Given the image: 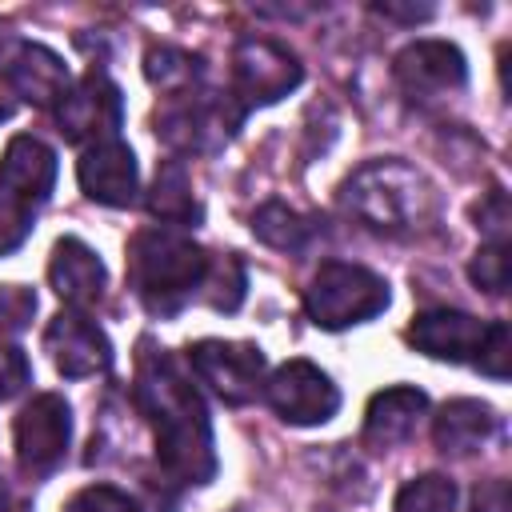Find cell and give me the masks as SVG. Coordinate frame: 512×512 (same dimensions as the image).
Instances as JSON below:
<instances>
[{
  "label": "cell",
  "instance_id": "obj_1",
  "mask_svg": "<svg viewBox=\"0 0 512 512\" xmlns=\"http://www.w3.org/2000/svg\"><path fill=\"white\" fill-rule=\"evenodd\" d=\"M136 408L152 424L156 460L176 484H208L216 476V440L204 396L168 352H144L132 384Z\"/></svg>",
  "mask_w": 512,
  "mask_h": 512
},
{
  "label": "cell",
  "instance_id": "obj_2",
  "mask_svg": "<svg viewBox=\"0 0 512 512\" xmlns=\"http://www.w3.org/2000/svg\"><path fill=\"white\" fill-rule=\"evenodd\" d=\"M208 252L176 228H140L128 240V280L152 316H176L208 276Z\"/></svg>",
  "mask_w": 512,
  "mask_h": 512
},
{
  "label": "cell",
  "instance_id": "obj_3",
  "mask_svg": "<svg viewBox=\"0 0 512 512\" xmlns=\"http://www.w3.org/2000/svg\"><path fill=\"white\" fill-rule=\"evenodd\" d=\"M340 204L348 216H356L360 224L376 228V232H412L420 228L432 208V184L404 160L388 156V160H368L360 164L344 184H340Z\"/></svg>",
  "mask_w": 512,
  "mask_h": 512
},
{
  "label": "cell",
  "instance_id": "obj_4",
  "mask_svg": "<svg viewBox=\"0 0 512 512\" xmlns=\"http://www.w3.org/2000/svg\"><path fill=\"white\" fill-rule=\"evenodd\" d=\"M404 340L432 360L472 364L492 380H508L512 336L504 320H476L456 308H428L408 324Z\"/></svg>",
  "mask_w": 512,
  "mask_h": 512
},
{
  "label": "cell",
  "instance_id": "obj_5",
  "mask_svg": "<svg viewBox=\"0 0 512 512\" xmlns=\"http://www.w3.org/2000/svg\"><path fill=\"white\" fill-rule=\"evenodd\" d=\"M388 304H392L388 280L380 272H372L364 264H348V260H324L304 288V312L324 332L364 324V320L380 316Z\"/></svg>",
  "mask_w": 512,
  "mask_h": 512
},
{
  "label": "cell",
  "instance_id": "obj_6",
  "mask_svg": "<svg viewBox=\"0 0 512 512\" xmlns=\"http://www.w3.org/2000/svg\"><path fill=\"white\" fill-rule=\"evenodd\" d=\"M240 120H244V112L232 96L192 88V92L164 96V104L152 116V128H156V140H164L172 152L184 156V152L224 148L236 136Z\"/></svg>",
  "mask_w": 512,
  "mask_h": 512
},
{
  "label": "cell",
  "instance_id": "obj_7",
  "mask_svg": "<svg viewBox=\"0 0 512 512\" xmlns=\"http://www.w3.org/2000/svg\"><path fill=\"white\" fill-rule=\"evenodd\" d=\"M300 80H304V68L280 40L244 36L232 48V92L228 96L240 104V112L284 100Z\"/></svg>",
  "mask_w": 512,
  "mask_h": 512
},
{
  "label": "cell",
  "instance_id": "obj_8",
  "mask_svg": "<svg viewBox=\"0 0 512 512\" xmlns=\"http://www.w3.org/2000/svg\"><path fill=\"white\" fill-rule=\"evenodd\" d=\"M72 440V408L60 392H40L32 396L12 424V448L16 464L28 476H48L64 464Z\"/></svg>",
  "mask_w": 512,
  "mask_h": 512
},
{
  "label": "cell",
  "instance_id": "obj_9",
  "mask_svg": "<svg viewBox=\"0 0 512 512\" xmlns=\"http://www.w3.org/2000/svg\"><path fill=\"white\" fill-rule=\"evenodd\" d=\"M56 124H60L64 140H72V144H88L92 148V144L116 140V132L124 124V96L100 68H88L60 96Z\"/></svg>",
  "mask_w": 512,
  "mask_h": 512
},
{
  "label": "cell",
  "instance_id": "obj_10",
  "mask_svg": "<svg viewBox=\"0 0 512 512\" xmlns=\"http://www.w3.org/2000/svg\"><path fill=\"white\" fill-rule=\"evenodd\" d=\"M264 400L272 404V412L284 424L296 428H312V424H328L340 408V388L332 384V376L324 368H316L312 360H288L280 364L268 380H264Z\"/></svg>",
  "mask_w": 512,
  "mask_h": 512
},
{
  "label": "cell",
  "instance_id": "obj_11",
  "mask_svg": "<svg viewBox=\"0 0 512 512\" xmlns=\"http://www.w3.org/2000/svg\"><path fill=\"white\" fill-rule=\"evenodd\" d=\"M188 364L224 404H248L264 392V352L244 340H196Z\"/></svg>",
  "mask_w": 512,
  "mask_h": 512
},
{
  "label": "cell",
  "instance_id": "obj_12",
  "mask_svg": "<svg viewBox=\"0 0 512 512\" xmlns=\"http://www.w3.org/2000/svg\"><path fill=\"white\" fill-rule=\"evenodd\" d=\"M392 76L408 100L432 104L468 84V60L452 40H412L396 52Z\"/></svg>",
  "mask_w": 512,
  "mask_h": 512
},
{
  "label": "cell",
  "instance_id": "obj_13",
  "mask_svg": "<svg viewBox=\"0 0 512 512\" xmlns=\"http://www.w3.org/2000/svg\"><path fill=\"white\" fill-rule=\"evenodd\" d=\"M0 80L36 108H56L72 84L68 64L48 44L12 32L0 36Z\"/></svg>",
  "mask_w": 512,
  "mask_h": 512
},
{
  "label": "cell",
  "instance_id": "obj_14",
  "mask_svg": "<svg viewBox=\"0 0 512 512\" xmlns=\"http://www.w3.org/2000/svg\"><path fill=\"white\" fill-rule=\"evenodd\" d=\"M44 352L52 356L56 372L68 376V380H84V376L108 372V364H112V344H108L104 328L80 308H64V312H56L48 320Z\"/></svg>",
  "mask_w": 512,
  "mask_h": 512
},
{
  "label": "cell",
  "instance_id": "obj_15",
  "mask_svg": "<svg viewBox=\"0 0 512 512\" xmlns=\"http://www.w3.org/2000/svg\"><path fill=\"white\" fill-rule=\"evenodd\" d=\"M76 180H80L84 196L104 204V208H128L136 200V192H140L136 156L120 136L84 148V156L76 164Z\"/></svg>",
  "mask_w": 512,
  "mask_h": 512
},
{
  "label": "cell",
  "instance_id": "obj_16",
  "mask_svg": "<svg viewBox=\"0 0 512 512\" xmlns=\"http://www.w3.org/2000/svg\"><path fill=\"white\" fill-rule=\"evenodd\" d=\"M52 188H56V152L40 136L28 132L12 136L0 156V196L36 208L52 196Z\"/></svg>",
  "mask_w": 512,
  "mask_h": 512
},
{
  "label": "cell",
  "instance_id": "obj_17",
  "mask_svg": "<svg viewBox=\"0 0 512 512\" xmlns=\"http://www.w3.org/2000/svg\"><path fill=\"white\" fill-rule=\"evenodd\" d=\"M48 284L68 308L84 312V308L100 304V296L108 288V272H104V260L80 236H60L48 256Z\"/></svg>",
  "mask_w": 512,
  "mask_h": 512
},
{
  "label": "cell",
  "instance_id": "obj_18",
  "mask_svg": "<svg viewBox=\"0 0 512 512\" xmlns=\"http://www.w3.org/2000/svg\"><path fill=\"white\" fill-rule=\"evenodd\" d=\"M500 436V416L484 400H448L432 420V440L444 456H472Z\"/></svg>",
  "mask_w": 512,
  "mask_h": 512
},
{
  "label": "cell",
  "instance_id": "obj_19",
  "mask_svg": "<svg viewBox=\"0 0 512 512\" xmlns=\"http://www.w3.org/2000/svg\"><path fill=\"white\" fill-rule=\"evenodd\" d=\"M424 412H428V396H424L420 388H412V384H392V388H384V392H376V396L368 400V412H364V440H368L372 448H396V444H404V440L416 432V424H420Z\"/></svg>",
  "mask_w": 512,
  "mask_h": 512
},
{
  "label": "cell",
  "instance_id": "obj_20",
  "mask_svg": "<svg viewBox=\"0 0 512 512\" xmlns=\"http://www.w3.org/2000/svg\"><path fill=\"white\" fill-rule=\"evenodd\" d=\"M144 204H148V216L160 220V228H196L204 216V208L192 192V176L180 156H168L156 164Z\"/></svg>",
  "mask_w": 512,
  "mask_h": 512
},
{
  "label": "cell",
  "instance_id": "obj_21",
  "mask_svg": "<svg viewBox=\"0 0 512 512\" xmlns=\"http://www.w3.org/2000/svg\"><path fill=\"white\" fill-rule=\"evenodd\" d=\"M252 236L276 252H304L316 240V220L280 200H268L252 212Z\"/></svg>",
  "mask_w": 512,
  "mask_h": 512
},
{
  "label": "cell",
  "instance_id": "obj_22",
  "mask_svg": "<svg viewBox=\"0 0 512 512\" xmlns=\"http://www.w3.org/2000/svg\"><path fill=\"white\" fill-rule=\"evenodd\" d=\"M144 76L164 92V96H176V92H192L200 88L204 80V60L184 52V48H172V44H152L144 52Z\"/></svg>",
  "mask_w": 512,
  "mask_h": 512
},
{
  "label": "cell",
  "instance_id": "obj_23",
  "mask_svg": "<svg viewBox=\"0 0 512 512\" xmlns=\"http://www.w3.org/2000/svg\"><path fill=\"white\" fill-rule=\"evenodd\" d=\"M244 288H248V272L240 264L236 252H224V256H212L208 260V276L200 284V300L216 312H236L244 304Z\"/></svg>",
  "mask_w": 512,
  "mask_h": 512
},
{
  "label": "cell",
  "instance_id": "obj_24",
  "mask_svg": "<svg viewBox=\"0 0 512 512\" xmlns=\"http://www.w3.org/2000/svg\"><path fill=\"white\" fill-rule=\"evenodd\" d=\"M456 484L440 472H424L396 492V512H456Z\"/></svg>",
  "mask_w": 512,
  "mask_h": 512
},
{
  "label": "cell",
  "instance_id": "obj_25",
  "mask_svg": "<svg viewBox=\"0 0 512 512\" xmlns=\"http://www.w3.org/2000/svg\"><path fill=\"white\" fill-rule=\"evenodd\" d=\"M468 276L476 288H484L488 296H504L508 292V244H484L472 264H468Z\"/></svg>",
  "mask_w": 512,
  "mask_h": 512
},
{
  "label": "cell",
  "instance_id": "obj_26",
  "mask_svg": "<svg viewBox=\"0 0 512 512\" xmlns=\"http://www.w3.org/2000/svg\"><path fill=\"white\" fill-rule=\"evenodd\" d=\"M36 292L28 284H0V336H20L36 316Z\"/></svg>",
  "mask_w": 512,
  "mask_h": 512
},
{
  "label": "cell",
  "instance_id": "obj_27",
  "mask_svg": "<svg viewBox=\"0 0 512 512\" xmlns=\"http://www.w3.org/2000/svg\"><path fill=\"white\" fill-rule=\"evenodd\" d=\"M60 512H140V504L128 492L112 488V484H88Z\"/></svg>",
  "mask_w": 512,
  "mask_h": 512
},
{
  "label": "cell",
  "instance_id": "obj_28",
  "mask_svg": "<svg viewBox=\"0 0 512 512\" xmlns=\"http://www.w3.org/2000/svg\"><path fill=\"white\" fill-rule=\"evenodd\" d=\"M476 228L484 232L488 244H508V196L504 188H492L480 204H476Z\"/></svg>",
  "mask_w": 512,
  "mask_h": 512
},
{
  "label": "cell",
  "instance_id": "obj_29",
  "mask_svg": "<svg viewBox=\"0 0 512 512\" xmlns=\"http://www.w3.org/2000/svg\"><path fill=\"white\" fill-rule=\"evenodd\" d=\"M28 380H32V364H28V356H24L16 344L0 340V400H12L16 392H24Z\"/></svg>",
  "mask_w": 512,
  "mask_h": 512
},
{
  "label": "cell",
  "instance_id": "obj_30",
  "mask_svg": "<svg viewBox=\"0 0 512 512\" xmlns=\"http://www.w3.org/2000/svg\"><path fill=\"white\" fill-rule=\"evenodd\" d=\"M32 232V208L12 204L8 196H0V256H8L12 248H20Z\"/></svg>",
  "mask_w": 512,
  "mask_h": 512
},
{
  "label": "cell",
  "instance_id": "obj_31",
  "mask_svg": "<svg viewBox=\"0 0 512 512\" xmlns=\"http://www.w3.org/2000/svg\"><path fill=\"white\" fill-rule=\"evenodd\" d=\"M380 16L388 20H404V24H416V20H428L432 16V4H396V0H384V4H372Z\"/></svg>",
  "mask_w": 512,
  "mask_h": 512
},
{
  "label": "cell",
  "instance_id": "obj_32",
  "mask_svg": "<svg viewBox=\"0 0 512 512\" xmlns=\"http://www.w3.org/2000/svg\"><path fill=\"white\" fill-rule=\"evenodd\" d=\"M4 116H8V104H4V100H0V120H4Z\"/></svg>",
  "mask_w": 512,
  "mask_h": 512
}]
</instances>
